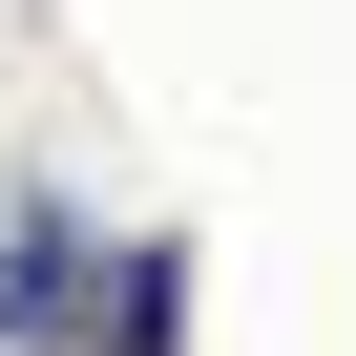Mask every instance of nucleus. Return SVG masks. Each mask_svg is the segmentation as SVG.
Segmentation results:
<instances>
[{
	"label": "nucleus",
	"mask_w": 356,
	"mask_h": 356,
	"mask_svg": "<svg viewBox=\"0 0 356 356\" xmlns=\"http://www.w3.org/2000/svg\"><path fill=\"white\" fill-rule=\"evenodd\" d=\"M84 252H105V231H84L63 189L0 210V356H63V335H84Z\"/></svg>",
	"instance_id": "f257e3e1"
},
{
	"label": "nucleus",
	"mask_w": 356,
	"mask_h": 356,
	"mask_svg": "<svg viewBox=\"0 0 356 356\" xmlns=\"http://www.w3.org/2000/svg\"><path fill=\"white\" fill-rule=\"evenodd\" d=\"M168 335H189V252L147 231V252H126V314H105V356H168Z\"/></svg>",
	"instance_id": "f03ea898"
}]
</instances>
